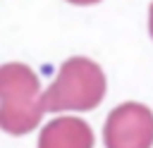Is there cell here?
I'll return each mask as SVG.
<instances>
[{
    "label": "cell",
    "instance_id": "obj_1",
    "mask_svg": "<svg viewBox=\"0 0 153 148\" xmlns=\"http://www.w3.org/2000/svg\"><path fill=\"white\" fill-rule=\"evenodd\" d=\"M0 127L12 134L22 136L38 127L45 100L41 93V81L31 67L22 62H7L0 69Z\"/></svg>",
    "mask_w": 153,
    "mask_h": 148
},
{
    "label": "cell",
    "instance_id": "obj_2",
    "mask_svg": "<svg viewBox=\"0 0 153 148\" xmlns=\"http://www.w3.org/2000/svg\"><path fill=\"white\" fill-rule=\"evenodd\" d=\"M105 95V74L88 57H69L62 62L55 81L43 93L48 112L76 110L86 112L100 105Z\"/></svg>",
    "mask_w": 153,
    "mask_h": 148
},
{
    "label": "cell",
    "instance_id": "obj_3",
    "mask_svg": "<svg viewBox=\"0 0 153 148\" xmlns=\"http://www.w3.org/2000/svg\"><path fill=\"white\" fill-rule=\"evenodd\" d=\"M105 148H153V112L141 103L117 105L103 127Z\"/></svg>",
    "mask_w": 153,
    "mask_h": 148
},
{
    "label": "cell",
    "instance_id": "obj_4",
    "mask_svg": "<svg viewBox=\"0 0 153 148\" xmlns=\"http://www.w3.org/2000/svg\"><path fill=\"white\" fill-rule=\"evenodd\" d=\"M38 148H93V131L79 117H57L41 129Z\"/></svg>",
    "mask_w": 153,
    "mask_h": 148
},
{
    "label": "cell",
    "instance_id": "obj_5",
    "mask_svg": "<svg viewBox=\"0 0 153 148\" xmlns=\"http://www.w3.org/2000/svg\"><path fill=\"white\" fill-rule=\"evenodd\" d=\"M67 2H72V5H96L100 0H67Z\"/></svg>",
    "mask_w": 153,
    "mask_h": 148
},
{
    "label": "cell",
    "instance_id": "obj_6",
    "mask_svg": "<svg viewBox=\"0 0 153 148\" xmlns=\"http://www.w3.org/2000/svg\"><path fill=\"white\" fill-rule=\"evenodd\" d=\"M148 31H151V38H153V2H151V10H148Z\"/></svg>",
    "mask_w": 153,
    "mask_h": 148
}]
</instances>
